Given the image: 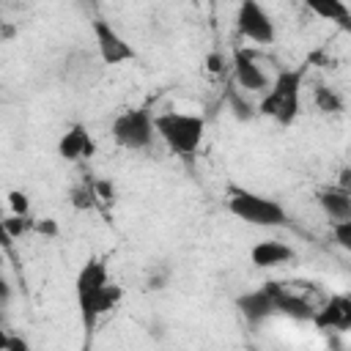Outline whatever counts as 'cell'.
I'll return each mask as SVG.
<instances>
[{
	"label": "cell",
	"instance_id": "obj_12",
	"mask_svg": "<svg viewBox=\"0 0 351 351\" xmlns=\"http://www.w3.org/2000/svg\"><path fill=\"white\" fill-rule=\"evenodd\" d=\"M93 137L88 134V129L82 123H74L69 132H63L60 143H58V156L63 162H77L85 156H93Z\"/></svg>",
	"mask_w": 351,
	"mask_h": 351
},
{
	"label": "cell",
	"instance_id": "obj_21",
	"mask_svg": "<svg viewBox=\"0 0 351 351\" xmlns=\"http://www.w3.org/2000/svg\"><path fill=\"white\" fill-rule=\"evenodd\" d=\"M332 230V239L340 250H346L351 255V222H340V225H329Z\"/></svg>",
	"mask_w": 351,
	"mask_h": 351
},
{
	"label": "cell",
	"instance_id": "obj_23",
	"mask_svg": "<svg viewBox=\"0 0 351 351\" xmlns=\"http://www.w3.org/2000/svg\"><path fill=\"white\" fill-rule=\"evenodd\" d=\"M0 351H30V343L25 337H19V335H3Z\"/></svg>",
	"mask_w": 351,
	"mask_h": 351
},
{
	"label": "cell",
	"instance_id": "obj_5",
	"mask_svg": "<svg viewBox=\"0 0 351 351\" xmlns=\"http://www.w3.org/2000/svg\"><path fill=\"white\" fill-rule=\"evenodd\" d=\"M112 140L126 148V151H145L151 148L154 137H156V115L148 107H132L115 115L112 126Z\"/></svg>",
	"mask_w": 351,
	"mask_h": 351
},
{
	"label": "cell",
	"instance_id": "obj_4",
	"mask_svg": "<svg viewBox=\"0 0 351 351\" xmlns=\"http://www.w3.org/2000/svg\"><path fill=\"white\" fill-rule=\"evenodd\" d=\"M228 211L255 228H282L288 222V211L282 203H277L274 197H266L261 192L252 189H239L233 186L228 192Z\"/></svg>",
	"mask_w": 351,
	"mask_h": 351
},
{
	"label": "cell",
	"instance_id": "obj_14",
	"mask_svg": "<svg viewBox=\"0 0 351 351\" xmlns=\"http://www.w3.org/2000/svg\"><path fill=\"white\" fill-rule=\"evenodd\" d=\"M310 11H313V14H318L321 19L332 22V25H337L340 30L351 33V8H348L346 3H340V0H324V3H310Z\"/></svg>",
	"mask_w": 351,
	"mask_h": 351
},
{
	"label": "cell",
	"instance_id": "obj_17",
	"mask_svg": "<svg viewBox=\"0 0 351 351\" xmlns=\"http://www.w3.org/2000/svg\"><path fill=\"white\" fill-rule=\"evenodd\" d=\"M30 230H36V219H33V217L5 214V219H3V236H5L8 241H16V239L27 236Z\"/></svg>",
	"mask_w": 351,
	"mask_h": 351
},
{
	"label": "cell",
	"instance_id": "obj_15",
	"mask_svg": "<svg viewBox=\"0 0 351 351\" xmlns=\"http://www.w3.org/2000/svg\"><path fill=\"white\" fill-rule=\"evenodd\" d=\"M274 302H277V313H285V315H291V318H313L310 304H307L304 299H299V296L282 291L277 282H274Z\"/></svg>",
	"mask_w": 351,
	"mask_h": 351
},
{
	"label": "cell",
	"instance_id": "obj_2",
	"mask_svg": "<svg viewBox=\"0 0 351 351\" xmlns=\"http://www.w3.org/2000/svg\"><path fill=\"white\" fill-rule=\"evenodd\" d=\"M203 134H206V118L197 112L167 110L156 115V137H162L170 154H176L184 162L195 159V154L203 145Z\"/></svg>",
	"mask_w": 351,
	"mask_h": 351
},
{
	"label": "cell",
	"instance_id": "obj_9",
	"mask_svg": "<svg viewBox=\"0 0 351 351\" xmlns=\"http://www.w3.org/2000/svg\"><path fill=\"white\" fill-rule=\"evenodd\" d=\"M236 307H239L241 318H244L250 326H258V324L269 321V318L277 313V302H274V282H266V285H261V288L244 291V293L236 299Z\"/></svg>",
	"mask_w": 351,
	"mask_h": 351
},
{
	"label": "cell",
	"instance_id": "obj_3",
	"mask_svg": "<svg viewBox=\"0 0 351 351\" xmlns=\"http://www.w3.org/2000/svg\"><path fill=\"white\" fill-rule=\"evenodd\" d=\"M107 285H110L107 263L101 258H88L80 266L77 280H74V296H77V310H80V321H82L85 335H93V329L101 318L99 299H101V291Z\"/></svg>",
	"mask_w": 351,
	"mask_h": 351
},
{
	"label": "cell",
	"instance_id": "obj_13",
	"mask_svg": "<svg viewBox=\"0 0 351 351\" xmlns=\"http://www.w3.org/2000/svg\"><path fill=\"white\" fill-rule=\"evenodd\" d=\"M318 329H351V299L348 296H332L315 315Z\"/></svg>",
	"mask_w": 351,
	"mask_h": 351
},
{
	"label": "cell",
	"instance_id": "obj_18",
	"mask_svg": "<svg viewBox=\"0 0 351 351\" xmlns=\"http://www.w3.org/2000/svg\"><path fill=\"white\" fill-rule=\"evenodd\" d=\"M228 104H230V110H233V115H236L239 121H250V118L258 115V110H252L250 101H244V99L239 96V88L228 90Z\"/></svg>",
	"mask_w": 351,
	"mask_h": 351
},
{
	"label": "cell",
	"instance_id": "obj_7",
	"mask_svg": "<svg viewBox=\"0 0 351 351\" xmlns=\"http://www.w3.org/2000/svg\"><path fill=\"white\" fill-rule=\"evenodd\" d=\"M93 38H96V49H99V58L104 66H121V63H129L137 58L134 47L101 16L93 19Z\"/></svg>",
	"mask_w": 351,
	"mask_h": 351
},
{
	"label": "cell",
	"instance_id": "obj_24",
	"mask_svg": "<svg viewBox=\"0 0 351 351\" xmlns=\"http://www.w3.org/2000/svg\"><path fill=\"white\" fill-rule=\"evenodd\" d=\"M206 66H208V74H222L225 71V58L219 52H211L206 58Z\"/></svg>",
	"mask_w": 351,
	"mask_h": 351
},
{
	"label": "cell",
	"instance_id": "obj_22",
	"mask_svg": "<svg viewBox=\"0 0 351 351\" xmlns=\"http://www.w3.org/2000/svg\"><path fill=\"white\" fill-rule=\"evenodd\" d=\"M93 192H96V203H112L115 200V186L107 178L93 181Z\"/></svg>",
	"mask_w": 351,
	"mask_h": 351
},
{
	"label": "cell",
	"instance_id": "obj_19",
	"mask_svg": "<svg viewBox=\"0 0 351 351\" xmlns=\"http://www.w3.org/2000/svg\"><path fill=\"white\" fill-rule=\"evenodd\" d=\"M93 203H96L93 184H90V186H88V184H80V186H74V189H71V206H74V208L85 211V208H90Z\"/></svg>",
	"mask_w": 351,
	"mask_h": 351
},
{
	"label": "cell",
	"instance_id": "obj_16",
	"mask_svg": "<svg viewBox=\"0 0 351 351\" xmlns=\"http://www.w3.org/2000/svg\"><path fill=\"white\" fill-rule=\"evenodd\" d=\"M313 101H315V107H318L324 115H337V112H343V107H346L343 96H340L332 85H315Z\"/></svg>",
	"mask_w": 351,
	"mask_h": 351
},
{
	"label": "cell",
	"instance_id": "obj_20",
	"mask_svg": "<svg viewBox=\"0 0 351 351\" xmlns=\"http://www.w3.org/2000/svg\"><path fill=\"white\" fill-rule=\"evenodd\" d=\"M8 214H19V217H30V197L22 192V189H11L8 197Z\"/></svg>",
	"mask_w": 351,
	"mask_h": 351
},
{
	"label": "cell",
	"instance_id": "obj_6",
	"mask_svg": "<svg viewBox=\"0 0 351 351\" xmlns=\"http://www.w3.org/2000/svg\"><path fill=\"white\" fill-rule=\"evenodd\" d=\"M236 30L241 38H247L252 44H263V47L274 44V38H277V27H274L269 11L255 0H241V5L236 8Z\"/></svg>",
	"mask_w": 351,
	"mask_h": 351
},
{
	"label": "cell",
	"instance_id": "obj_10",
	"mask_svg": "<svg viewBox=\"0 0 351 351\" xmlns=\"http://www.w3.org/2000/svg\"><path fill=\"white\" fill-rule=\"evenodd\" d=\"M250 261L258 269H274V266H282V263L293 261V247L285 244V241L263 239V241H255L250 247Z\"/></svg>",
	"mask_w": 351,
	"mask_h": 351
},
{
	"label": "cell",
	"instance_id": "obj_26",
	"mask_svg": "<svg viewBox=\"0 0 351 351\" xmlns=\"http://www.w3.org/2000/svg\"><path fill=\"white\" fill-rule=\"evenodd\" d=\"M337 186H343V189L351 192V167H346V170L340 173V184H337Z\"/></svg>",
	"mask_w": 351,
	"mask_h": 351
},
{
	"label": "cell",
	"instance_id": "obj_25",
	"mask_svg": "<svg viewBox=\"0 0 351 351\" xmlns=\"http://www.w3.org/2000/svg\"><path fill=\"white\" fill-rule=\"evenodd\" d=\"M36 230L44 233V236H55L58 233V225L52 219H44V222H36Z\"/></svg>",
	"mask_w": 351,
	"mask_h": 351
},
{
	"label": "cell",
	"instance_id": "obj_11",
	"mask_svg": "<svg viewBox=\"0 0 351 351\" xmlns=\"http://www.w3.org/2000/svg\"><path fill=\"white\" fill-rule=\"evenodd\" d=\"M324 217L329 219V225H340V222H351V192L343 186H329L321 189L315 195Z\"/></svg>",
	"mask_w": 351,
	"mask_h": 351
},
{
	"label": "cell",
	"instance_id": "obj_8",
	"mask_svg": "<svg viewBox=\"0 0 351 351\" xmlns=\"http://www.w3.org/2000/svg\"><path fill=\"white\" fill-rule=\"evenodd\" d=\"M230 71H233V82L239 90L247 93H266L271 88V77L266 74V69H261V63L252 58V52L247 49H236L230 58Z\"/></svg>",
	"mask_w": 351,
	"mask_h": 351
},
{
	"label": "cell",
	"instance_id": "obj_1",
	"mask_svg": "<svg viewBox=\"0 0 351 351\" xmlns=\"http://www.w3.org/2000/svg\"><path fill=\"white\" fill-rule=\"evenodd\" d=\"M304 74H307V63H302L296 69L277 71V77L271 80V88L261 96L258 112L271 118V121H277L280 126H291L299 118V110H302Z\"/></svg>",
	"mask_w": 351,
	"mask_h": 351
}]
</instances>
